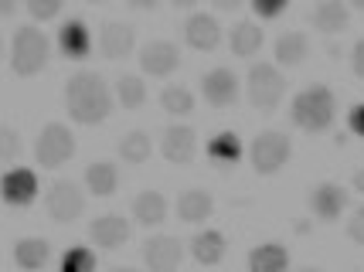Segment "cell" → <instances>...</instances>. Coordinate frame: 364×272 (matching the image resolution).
<instances>
[{
  "mask_svg": "<svg viewBox=\"0 0 364 272\" xmlns=\"http://www.w3.org/2000/svg\"><path fill=\"white\" fill-rule=\"evenodd\" d=\"M48 55H51V41L41 28H17L14 41H11V68L21 79L38 75L48 65Z\"/></svg>",
  "mask_w": 364,
  "mask_h": 272,
  "instance_id": "3957f363",
  "label": "cell"
},
{
  "mask_svg": "<svg viewBox=\"0 0 364 272\" xmlns=\"http://www.w3.org/2000/svg\"><path fill=\"white\" fill-rule=\"evenodd\" d=\"M348 129L354 133V136H361L364 140V102H358V106L348 112Z\"/></svg>",
  "mask_w": 364,
  "mask_h": 272,
  "instance_id": "d590c367",
  "label": "cell"
},
{
  "mask_svg": "<svg viewBox=\"0 0 364 272\" xmlns=\"http://www.w3.org/2000/svg\"><path fill=\"white\" fill-rule=\"evenodd\" d=\"M17 7V0H0V17H11Z\"/></svg>",
  "mask_w": 364,
  "mask_h": 272,
  "instance_id": "60d3db41",
  "label": "cell"
},
{
  "mask_svg": "<svg viewBox=\"0 0 364 272\" xmlns=\"http://www.w3.org/2000/svg\"><path fill=\"white\" fill-rule=\"evenodd\" d=\"M350 7H354V11H364V0H350Z\"/></svg>",
  "mask_w": 364,
  "mask_h": 272,
  "instance_id": "7bdbcfd3",
  "label": "cell"
},
{
  "mask_svg": "<svg viewBox=\"0 0 364 272\" xmlns=\"http://www.w3.org/2000/svg\"><path fill=\"white\" fill-rule=\"evenodd\" d=\"M95 269V252L85 245H75L62 256V272H92Z\"/></svg>",
  "mask_w": 364,
  "mask_h": 272,
  "instance_id": "4dcf8cb0",
  "label": "cell"
},
{
  "mask_svg": "<svg viewBox=\"0 0 364 272\" xmlns=\"http://www.w3.org/2000/svg\"><path fill=\"white\" fill-rule=\"evenodd\" d=\"M116 99L123 109H140L146 102V82L140 75H119L116 79Z\"/></svg>",
  "mask_w": 364,
  "mask_h": 272,
  "instance_id": "f1b7e54d",
  "label": "cell"
},
{
  "mask_svg": "<svg viewBox=\"0 0 364 272\" xmlns=\"http://www.w3.org/2000/svg\"><path fill=\"white\" fill-rule=\"evenodd\" d=\"M133 11H157L160 7V0H127Z\"/></svg>",
  "mask_w": 364,
  "mask_h": 272,
  "instance_id": "74e56055",
  "label": "cell"
},
{
  "mask_svg": "<svg viewBox=\"0 0 364 272\" xmlns=\"http://www.w3.org/2000/svg\"><path fill=\"white\" fill-rule=\"evenodd\" d=\"M129 232H133L129 222L123 218V214H116V211L99 214V218L89 224V239H92L95 245H102V249H119V245H127Z\"/></svg>",
  "mask_w": 364,
  "mask_h": 272,
  "instance_id": "9a60e30c",
  "label": "cell"
},
{
  "mask_svg": "<svg viewBox=\"0 0 364 272\" xmlns=\"http://www.w3.org/2000/svg\"><path fill=\"white\" fill-rule=\"evenodd\" d=\"M160 153L167 163H177V167H188L198 153V133L191 126H167L164 136H160Z\"/></svg>",
  "mask_w": 364,
  "mask_h": 272,
  "instance_id": "7c38bea8",
  "label": "cell"
},
{
  "mask_svg": "<svg viewBox=\"0 0 364 272\" xmlns=\"http://www.w3.org/2000/svg\"><path fill=\"white\" fill-rule=\"evenodd\" d=\"M350 205V191L348 187H341V184H333V180H323L317 184L314 191H310V211L317 214L320 222H337Z\"/></svg>",
  "mask_w": 364,
  "mask_h": 272,
  "instance_id": "9c48e42d",
  "label": "cell"
},
{
  "mask_svg": "<svg viewBox=\"0 0 364 272\" xmlns=\"http://www.w3.org/2000/svg\"><path fill=\"white\" fill-rule=\"evenodd\" d=\"M150 153H154V143H150V133H143V129H133L119 140V157L127 163H146Z\"/></svg>",
  "mask_w": 364,
  "mask_h": 272,
  "instance_id": "83f0119b",
  "label": "cell"
},
{
  "mask_svg": "<svg viewBox=\"0 0 364 272\" xmlns=\"http://www.w3.org/2000/svg\"><path fill=\"white\" fill-rule=\"evenodd\" d=\"M286 7H289V0H252L255 17H262V21H276L279 14H286Z\"/></svg>",
  "mask_w": 364,
  "mask_h": 272,
  "instance_id": "836d02e7",
  "label": "cell"
},
{
  "mask_svg": "<svg viewBox=\"0 0 364 272\" xmlns=\"http://www.w3.org/2000/svg\"><path fill=\"white\" fill-rule=\"evenodd\" d=\"M225 235L222 232H215V228H208V232H198L194 239H191V256L194 262H201V266H218L225 259Z\"/></svg>",
  "mask_w": 364,
  "mask_h": 272,
  "instance_id": "44dd1931",
  "label": "cell"
},
{
  "mask_svg": "<svg viewBox=\"0 0 364 272\" xmlns=\"http://www.w3.org/2000/svg\"><path fill=\"white\" fill-rule=\"evenodd\" d=\"M350 187L358 194H364V170H354V177H350Z\"/></svg>",
  "mask_w": 364,
  "mask_h": 272,
  "instance_id": "ab89813d",
  "label": "cell"
},
{
  "mask_svg": "<svg viewBox=\"0 0 364 272\" xmlns=\"http://www.w3.org/2000/svg\"><path fill=\"white\" fill-rule=\"evenodd\" d=\"M310 24H314L320 34H341V31H348L350 7L344 4V0H320L317 7L310 11Z\"/></svg>",
  "mask_w": 364,
  "mask_h": 272,
  "instance_id": "ac0fdd59",
  "label": "cell"
},
{
  "mask_svg": "<svg viewBox=\"0 0 364 272\" xmlns=\"http://www.w3.org/2000/svg\"><path fill=\"white\" fill-rule=\"evenodd\" d=\"M85 187H89L95 197H109V194H116V187H119V170H116V163L92 161L85 167Z\"/></svg>",
  "mask_w": 364,
  "mask_h": 272,
  "instance_id": "603a6c76",
  "label": "cell"
},
{
  "mask_svg": "<svg viewBox=\"0 0 364 272\" xmlns=\"http://www.w3.org/2000/svg\"><path fill=\"white\" fill-rule=\"evenodd\" d=\"M21 150H24L21 133L14 126H7V123H0V163H14L21 157Z\"/></svg>",
  "mask_w": 364,
  "mask_h": 272,
  "instance_id": "1f68e13d",
  "label": "cell"
},
{
  "mask_svg": "<svg viewBox=\"0 0 364 272\" xmlns=\"http://www.w3.org/2000/svg\"><path fill=\"white\" fill-rule=\"evenodd\" d=\"M184 41L194 51H215L222 45V24L211 14H191L184 24Z\"/></svg>",
  "mask_w": 364,
  "mask_h": 272,
  "instance_id": "2e32d148",
  "label": "cell"
},
{
  "mask_svg": "<svg viewBox=\"0 0 364 272\" xmlns=\"http://www.w3.org/2000/svg\"><path fill=\"white\" fill-rule=\"evenodd\" d=\"M218 11H225V14H232V11H238L242 7V0H211Z\"/></svg>",
  "mask_w": 364,
  "mask_h": 272,
  "instance_id": "f35d334b",
  "label": "cell"
},
{
  "mask_svg": "<svg viewBox=\"0 0 364 272\" xmlns=\"http://www.w3.org/2000/svg\"><path fill=\"white\" fill-rule=\"evenodd\" d=\"M136 48V31L129 28V24H119V21H109V24H102V31H99V51L106 55V58H127L133 55Z\"/></svg>",
  "mask_w": 364,
  "mask_h": 272,
  "instance_id": "e0dca14e",
  "label": "cell"
},
{
  "mask_svg": "<svg viewBox=\"0 0 364 272\" xmlns=\"http://www.w3.org/2000/svg\"><path fill=\"white\" fill-rule=\"evenodd\" d=\"M245 89H249V102H252L259 112H272L286 96V79L283 72L269 62H259L249 68V79H245Z\"/></svg>",
  "mask_w": 364,
  "mask_h": 272,
  "instance_id": "5b68a950",
  "label": "cell"
},
{
  "mask_svg": "<svg viewBox=\"0 0 364 272\" xmlns=\"http://www.w3.org/2000/svg\"><path fill=\"white\" fill-rule=\"evenodd\" d=\"M208 157L218 163V167H235L242 157H245V146L238 140V133H215L211 140H208Z\"/></svg>",
  "mask_w": 364,
  "mask_h": 272,
  "instance_id": "cb8c5ba5",
  "label": "cell"
},
{
  "mask_svg": "<svg viewBox=\"0 0 364 272\" xmlns=\"http://www.w3.org/2000/svg\"><path fill=\"white\" fill-rule=\"evenodd\" d=\"M293 157V143H289V136L279 133V129H266V133H259L249 146V161H252V170L259 177H272L279 174L286 163Z\"/></svg>",
  "mask_w": 364,
  "mask_h": 272,
  "instance_id": "277c9868",
  "label": "cell"
},
{
  "mask_svg": "<svg viewBox=\"0 0 364 272\" xmlns=\"http://www.w3.org/2000/svg\"><path fill=\"white\" fill-rule=\"evenodd\" d=\"M350 68H354L358 79H364V38H358L354 48H350Z\"/></svg>",
  "mask_w": 364,
  "mask_h": 272,
  "instance_id": "8d00e7d4",
  "label": "cell"
},
{
  "mask_svg": "<svg viewBox=\"0 0 364 272\" xmlns=\"http://www.w3.org/2000/svg\"><path fill=\"white\" fill-rule=\"evenodd\" d=\"M58 51H62L68 62H85L89 51H92V34L85 28V21L72 17L58 28Z\"/></svg>",
  "mask_w": 364,
  "mask_h": 272,
  "instance_id": "5bb4252c",
  "label": "cell"
},
{
  "mask_svg": "<svg viewBox=\"0 0 364 272\" xmlns=\"http://www.w3.org/2000/svg\"><path fill=\"white\" fill-rule=\"evenodd\" d=\"M45 211L55 224H72L75 218H82L85 211V194L75 180H51V187L45 194Z\"/></svg>",
  "mask_w": 364,
  "mask_h": 272,
  "instance_id": "8992f818",
  "label": "cell"
},
{
  "mask_svg": "<svg viewBox=\"0 0 364 272\" xmlns=\"http://www.w3.org/2000/svg\"><path fill=\"white\" fill-rule=\"evenodd\" d=\"M89 4H102V0H89Z\"/></svg>",
  "mask_w": 364,
  "mask_h": 272,
  "instance_id": "f6af8a7d",
  "label": "cell"
},
{
  "mask_svg": "<svg viewBox=\"0 0 364 272\" xmlns=\"http://www.w3.org/2000/svg\"><path fill=\"white\" fill-rule=\"evenodd\" d=\"M348 239L364 245V205L361 208H354V214L348 218Z\"/></svg>",
  "mask_w": 364,
  "mask_h": 272,
  "instance_id": "e575fe53",
  "label": "cell"
},
{
  "mask_svg": "<svg viewBox=\"0 0 364 272\" xmlns=\"http://www.w3.org/2000/svg\"><path fill=\"white\" fill-rule=\"evenodd\" d=\"M211 211H215V197L201 187H191L177 197V218L188 224H201L205 218H211Z\"/></svg>",
  "mask_w": 364,
  "mask_h": 272,
  "instance_id": "d6986e66",
  "label": "cell"
},
{
  "mask_svg": "<svg viewBox=\"0 0 364 272\" xmlns=\"http://www.w3.org/2000/svg\"><path fill=\"white\" fill-rule=\"evenodd\" d=\"M171 4H174V7H184V11H188V7H194L198 0H171Z\"/></svg>",
  "mask_w": 364,
  "mask_h": 272,
  "instance_id": "b9f144b4",
  "label": "cell"
},
{
  "mask_svg": "<svg viewBox=\"0 0 364 272\" xmlns=\"http://www.w3.org/2000/svg\"><path fill=\"white\" fill-rule=\"evenodd\" d=\"M133 218L143 224V228H154V224L167 222V197L160 191H140L133 197Z\"/></svg>",
  "mask_w": 364,
  "mask_h": 272,
  "instance_id": "ffe728a7",
  "label": "cell"
},
{
  "mask_svg": "<svg viewBox=\"0 0 364 272\" xmlns=\"http://www.w3.org/2000/svg\"><path fill=\"white\" fill-rule=\"evenodd\" d=\"M333 116H337V99L327 85H310L293 96L289 106V119L306 133H323L333 126Z\"/></svg>",
  "mask_w": 364,
  "mask_h": 272,
  "instance_id": "7a4b0ae2",
  "label": "cell"
},
{
  "mask_svg": "<svg viewBox=\"0 0 364 272\" xmlns=\"http://www.w3.org/2000/svg\"><path fill=\"white\" fill-rule=\"evenodd\" d=\"M306 55H310V38L303 31H286L276 38V65L296 68L306 62Z\"/></svg>",
  "mask_w": 364,
  "mask_h": 272,
  "instance_id": "7402d4cb",
  "label": "cell"
},
{
  "mask_svg": "<svg viewBox=\"0 0 364 272\" xmlns=\"http://www.w3.org/2000/svg\"><path fill=\"white\" fill-rule=\"evenodd\" d=\"M65 109L79 126H99L112 112V92L99 72H75L65 85Z\"/></svg>",
  "mask_w": 364,
  "mask_h": 272,
  "instance_id": "6da1fadb",
  "label": "cell"
},
{
  "mask_svg": "<svg viewBox=\"0 0 364 272\" xmlns=\"http://www.w3.org/2000/svg\"><path fill=\"white\" fill-rule=\"evenodd\" d=\"M38 191H41L38 187V174L28 170V167H11V170H4V177H0V201L11 205V208L34 205Z\"/></svg>",
  "mask_w": 364,
  "mask_h": 272,
  "instance_id": "ba28073f",
  "label": "cell"
},
{
  "mask_svg": "<svg viewBox=\"0 0 364 272\" xmlns=\"http://www.w3.org/2000/svg\"><path fill=\"white\" fill-rule=\"evenodd\" d=\"M249 269L252 272H283L289 269V252L279 241H266L249 252Z\"/></svg>",
  "mask_w": 364,
  "mask_h": 272,
  "instance_id": "d4e9b609",
  "label": "cell"
},
{
  "mask_svg": "<svg viewBox=\"0 0 364 272\" xmlns=\"http://www.w3.org/2000/svg\"><path fill=\"white\" fill-rule=\"evenodd\" d=\"M228 45H232V55H238V58H252L255 51L262 48V28H259L255 21H238L235 28H232Z\"/></svg>",
  "mask_w": 364,
  "mask_h": 272,
  "instance_id": "4316f807",
  "label": "cell"
},
{
  "mask_svg": "<svg viewBox=\"0 0 364 272\" xmlns=\"http://www.w3.org/2000/svg\"><path fill=\"white\" fill-rule=\"evenodd\" d=\"M140 68L154 79H167L181 68V51H177L174 41H146L140 51Z\"/></svg>",
  "mask_w": 364,
  "mask_h": 272,
  "instance_id": "30bf717a",
  "label": "cell"
},
{
  "mask_svg": "<svg viewBox=\"0 0 364 272\" xmlns=\"http://www.w3.org/2000/svg\"><path fill=\"white\" fill-rule=\"evenodd\" d=\"M160 109L167 112V116H191V112H194L191 89H184V85H167V89L160 92Z\"/></svg>",
  "mask_w": 364,
  "mask_h": 272,
  "instance_id": "f546056e",
  "label": "cell"
},
{
  "mask_svg": "<svg viewBox=\"0 0 364 272\" xmlns=\"http://www.w3.org/2000/svg\"><path fill=\"white\" fill-rule=\"evenodd\" d=\"M0 58H4V38H0Z\"/></svg>",
  "mask_w": 364,
  "mask_h": 272,
  "instance_id": "ee69618b",
  "label": "cell"
},
{
  "mask_svg": "<svg viewBox=\"0 0 364 272\" xmlns=\"http://www.w3.org/2000/svg\"><path fill=\"white\" fill-rule=\"evenodd\" d=\"M143 262L157 272H171L184 262V245L171 235H154L143 241Z\"/></svg>",
  "mask_w": 364,
  "mask_h": 272,
  "instance_id": "4fadbf2b",
  "label": "cell"
},
{
  "mask_svg": "<svg viewBox=\"0 0 364 272\" xmlns=\"http://www.w3.org/2000/svg\"><path fill=\"white\" fill-rule=\"evenodd\" d=\"M201 96L215 109H228L238 102V75L232 68H211L201 75Z\"/></svg>",
  "mask_w": 364,
  "mask_h": 272,
  "instance_id": "8fae6325",
  "label": "cell"
},
{
  "mask_svg": "<svg viewBox=\"0 0 364 272\" xmlns=\"http://www.w3.org/2000/svg\"><path fill=\"white\" fill-rule=\"evenodd\" d=\"M14 262L21 269H45L51 262V241L48 239H21L14 249Z\"/></svg>",
  "mask_w": 364,
  "mask_h": 272,
  "instance_id": "484cf974",
  "label": "cell"
},
{
  "mask_svg": "<svg viewBox=\"0 0 364 272\" xmlns=\"http://www.w3.org/2000/svg\"><path fill=\"white\" fill-rule=\"evenodd\" d=\"M24 7H28V14H31V21H55V17L62 14L65 0H24Z\"/></svg>",
  "mask_w": 364,
  "mask_h": 272,
  "instance_id": "d6a6232c",
  "label": "cell"
},
{
  "mask_svg": "<svg viewBox=\"0 0 364 272\" xmlns=\"http://www.w3.org/2000/svg\"><path fill=\"white\" fill-rule=\"evenodd\" d=\"M34 157L48 170H55L65 161H72L75 157V136H72V129L65 126V123H48L41 129V136H38V143H34Z\"/></svg>",
  "mask_w": 364,
  "mask_h": 272,
  "instance_id": "52a82bcc",
  "label": "cell"
}]
</instances>
